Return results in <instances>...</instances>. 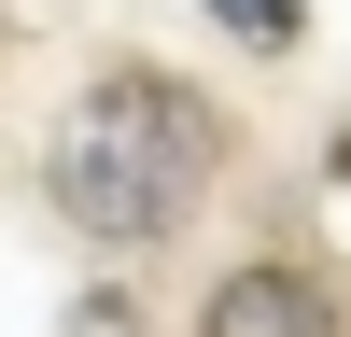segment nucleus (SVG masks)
<instances>
[{"instance_id":"obj_4","label":"nucleus","mask_w":351,"mask_h":337,"mask_svg":"<svg viewBox=\"0 0 351 337\" xmlns=\"http://www.w3.org/2000/svg\"><path fill=\"white\" fill-rule=\"evenodd\" d=\"M127 323H141L127 295H84V309H71V337H127Z\"/></svg>"},{"instance_id":"obj_1","label":"nucleus","mask_w":351,"mask_h":337,"mask_svg":"<svg viewBox=\"0 0 351 337\" xmlns=\"http://www.w3.org/2000/svg\"><path fill=\"white\" fill-rule=\"evenodd\" d=\"M211 168H225V112L197 99L183 71H155V56L99 71L71 112H56V140H43V197L84 225V239H169Z\"/></svg>"},{"instance_id":"obj_2","label":"nucleus","mask_w":351,"mask_h":337,"mask_svg":"<svg viewBox=\"0 0 351 337\" xmlns=\"http://www.w3.org/2000/svg\"><path fill=\"white\" fill-rule=\"evenodd\" d=\"M197 337H337V295L309 267H239V281H211Z\"/></svg>"},{"instance_id":"obj_3","label":"nucleus","mask_w":351,"mask_h":337,"mask_svg":"<svg viewBox=\"0 0 351 337\" xmlns=\"http://www.w3.org/2000/svg\"><path fill=\"white\" fill-rule=\"evenodd\" d=\"M211 14H225V28H239V42H253V56H281V42H295V0H211Z\"/></svg>"}]
</instances>
